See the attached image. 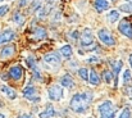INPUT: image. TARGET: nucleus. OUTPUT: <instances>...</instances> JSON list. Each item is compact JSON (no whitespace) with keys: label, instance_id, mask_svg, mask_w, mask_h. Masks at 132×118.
Listing matches in <instances>:
<instances>
[{"label":"nucleus","instance_id":"33","mask_svg":"<svg viewBox=\"0 0 132 118\" xmlns=\"http://www.w3.org/2000/svg\"><path fill=\"white\" fill-rule=\"evenodd\" d=\"M97 60H99V59H97L96 57H95V58H91V59H87V62H97Z\"/></svg>","mask_w":132,"mask_h":118},{"label":"nucleus","instance_id":"19","mask_svg":"<svg viewBox=\"0 0 132 118\" xmlns=\"http://www.w3.org/2000/svg\"><path fill=\"white\" fill-rule=\"evenodd\" d=\"M88 82H90L91 85H94V86H97V85L100 83V78H99L96 71L92 69V71L90 72V75H88Z\"/></svg>","mask_w":132,"mask_h":118},{"label":"nucleus","instance_id":"27","mask_svg":"<svg viewBox=\"0 0 132 118\" xmlns=\"http://www.w3.org/2000/svg\"><path fill=\"white\" fill-rule=\"evenodd\" d=\"M118 118H131V111H130L128 108H125Z\"/></svg>","mask_w":132,"mask_h":118},{"label":"nucleus","instance_id":"25","mask_svg":"<svg viewBox=\"0 0 132 118\" xmlns=\"http://www.w3.org/2000/svg\"><path fill=\"white\" fill-rule=\"evenodd\" d=\"M78 75H80L81 78L86 81V80H88V75H90V73H88L87 68H80V69H78Z\"/></svg>","mask_w":132,"mask_h":118},{"label":"nucleus","instance_id":"2","mask_svg":"<svg viewBox=\"0 0 132 118\" xmlns=\"http://www.w3.org/2000/svg\"><path fill=\"white\" fill-rule=\"evenodd\" d=\"M99 114L100 118H114L116 117V108L110 100H105L99 105Z\"/></svg>","mask_w":132,"mask_h":118},{"label":"nucleus","instance_id":"31","mask_svg":"<svg viewBox=\"0 0 132 118\" xmlns=\"http://www.w3.org/2000/svg\"><path fill=\"white\" fill-rule=\"evenodd\" d=\"M77 37H78V31H73V32H71V39L77 40Z\"/></svg>","mask_w":132,"mask_h":118},{"label":"nucleus","instance_id":"34","mask_svg":"<svg viewBox=\"0 0 132 118\" xmlns=\"http://www.w3.org/2000/svg\"><path fill=\"white\" fill-rule=\"evenodd\" d=\"M130 66H131V67H132V54H131V55H130Z\"/></svg>","mask_w":132,"mask_h":118},{"label":"nucleus","instance_id":"30","mask_svg":"<svg viewBox=\"0 0 132 118\" xmlns=\"http://www.w3.org/2000/svg\"><path fill=\"white\" fill-rule=\"evenodd\" d=\"M30 3H31V0H21L19 1V6L22 8V6H27V5H30Z\"/></svg>","mask_w":132,"mask_h":118},{"label":"nucleus","instance_id":"14","mask_svg":"<svg viewBox=\"0 0 132 118\" xmlns=\"http://www.w3.org/2000/svg\"><path fill=\"white\" fill-rule=\"evenodd\" d=\"M55 116V109L51 104H47L45 109L39 114V118H53Z\"/></svg>","mask_w":132,"mask_h":118},{"label":"nucleus","instance_id":"36","mask_svg":"<svg viewBox=\"0 0 132 118\" xmlns=\"http://www.w3.org/2000/svg\"><path fill=\"white\" fill-rule=\"evenodd\" d=\"M126 1H128V3H132V0H126Z\"/></svg>","mask_w":132,"mask_h":118},{"label":"nucleus","instance_id":"1","mask_svg":"<svg viewBox=\"0 0 132 118\" xmlns=\"http://www.w3.org/2000/svg\"><path fill=\"white\" fill-rule=\"evenodd\" d=\"M91 101V96L88 94H85V92H77L73 95V98L71 99V109L75 112V113H85L88 108V104Z\"/></svg>","mask_w":132,"mask_h":118},{"label":"nucleus","instance_id":"18","mask_svg":"<svg viewBox=\"0 0 132 118\" xmlns=\"http://www.w3.org/2000/svg\"><path fill=\"white\" fill-rule=\"evenodd\" d=\"M1 92H3L4 95H6L9 99H12V100H14V99L17 98V92H15L13 89H10V87H8V86H5V85L1 86Z\"/></svg>","mask_w":132,"mask_h":118},{"label":"nucleus","instance_id":"35","mask_svg":"<svg viewBox=\"0 0 132 118\" xmlns=\"http://www.w3.org/2000/svg\"><path fill=\"white\" fill-rule=\"evenodd\" d=\"M0 118H5V116H4L3 113H0Z\"/></svg>","mask_w":132,"mask_h":118},{"label":"nucleus","instance_id":"28","mask_svg":"<svg viewBox=\"0 0 132 118\" xmlns=\"http://www.w3.org/2000/svg\"><path fill=\"white\" fill-rule=\"evenodd\" d=\"M131 81V72L128 69H126L123 72V83H128Z\"/></svg>","mask_w":132,"mask_h":118},{"label":"nucleus","instance_id":"13","mask_svg":"<svg viewBox=\"0 0 132 118\" xmlns=\"http://www.w3.org/2000/svg\"><path fill=\"white\" fill-rule=\"evenodd\" d=\"M50 10H51V5H50V4H46V5H41L35 13H36L37 18L41 19V18H45L46 15H49Z\"/></svg>","mask_w":132,"mask_h":118},{"label":"nucleus","instance_id":"15","mask_svg":"<svg viewBox=\"0 0 132 118\" xmlns=\"http://www.w3.org/2000/svg\"><path fill=\"white\" fill-rule=\"evenodd\" d=\"M60 85H62L63 87L71 89V87H73L75 82H73V78H72L68 73H65V75H63V76L60 77Z\"/></svg>","mask_w":132,"mask_h":118},{"label":"nucleus","instance_id":"12","mask_svg":"<svg viewBox=\"0 0 132 118\" xmlns=\"http://www.w3.org/2000/svg\"><path fill=\"white\" fill-rule=\"evenodd\" d=\"M14 53H15V48H14L13 45H6V46H4V48L1 49V51H0V58H1V59H6V58L14 55Z\"/></svg>","mask_w":132,"mask_h":118},{"label":"nucleus","instance_id":"21","mask_svg":"<svg viewBox=\"0 0 132 118\" xmlns=\"http://www.w3.org/2000/svg\"><path fill=\"white\" fill-rule=\"evenodd\" d=\"M108 19L110 23H114L119 19V12L118 10H110L109 14H108Z\"/></svg>","mask_w":132,"mask_h":118},{"label":"nucleus","instance_id":"37","mask_svg":"<svg viewBox=\"0 0 132 118\" xmlns=\"http://www.w3.org/2000/svg\"><path fill=\"white\" fill-rule=\"evenodd\" d=\"M112 1H116V0H112Z\"/></svg>","mask_w":132,"mask_h":118},{"label":"nucleus","instance_id":"6","mask_svg":"<svg viewBox=\"0 0 132 118\" xmlns=\"http://www.w3.org/2000/svg\"><path fill=\"white\" fill-rule=\"evenodd\" d=\"M94 42V34L90 28H85L81 34V45L82 46H90Z\"/></svg>","mask_w":132,"mask_h":118},{"label":"nucleus","instance_id":"3","mask_svg":"<svg viewBox=\"0 0 132 118\" xmlns=\"http://www.w3.org/2000/svg\"><path fill=\"white\" fill-rule=\"evenodd\" d=\"M47 95H49V99L53 100V101H59L64 98V90H63V86L60 85H53L49 87L47 90Z\"/></svg>","mask_w":132,"mask_h":118},{"label":"nucleus","instance_id":"10","mask_svg":"<svg viewBox=\"0 0 132 118\" xmlns=\"http://www.w3.org/2000/svg\"><path fill=\"white\" fill-rule=\"evenodd\" d=\"M45 63L50 64V66H58L60 63V57H58L56 53H47L44 57Z\"/></svg>","mask_w":132,"mask_h":118},{"label":"nucleus","instance_id":"9","mask_svg":"<svg viewBox=\"0 0 132 118\" xmlns=\"http://www.w3.org/2000/svg\"><path fill=\"white\" fill-rule=\"evenodd\" d=\"M23 73H24V71H23V67H22V66H14V67H12L10 71H9V76L13 80H15V81L22 78Z\"/></svg>","mask_w":132,"mask_h":118},{"label":"nucleus","instance_id":"11","mask_svg":"<svg viewBox=\"0 0 132 118\" xmlns=\"http://www.w3.org/2000/svg\"><path fill=\"white\" fill-rule=\"evenodd\" d=\"M14 37H15V32L13 30H5V31H3L0 34V45L14 40Z\"/></svg>","mask_w":132,"mask_h":118},{"label":"nucleus","instance_id":"20","mask_svg":"<svg viewBox=\"0 0 132 118\" xmlns=\"http://www.w3.org/2000/svg\"><path fill=\"white\" fill-rule=\"evenodd\" d=\"M34 36L39 40H43L46 37V30L43 27H36L35 31H34Z\"/></svg>","mask_w":132,"mask_h":118},{"label":"nucleus","instance_id":"24","mask_svg":"<svg viewBox=\"0 0 132 118\" xmlns=\"http://www.w3.org/2000/svg\"><path fill=\"white\" fill-rule=\"evenodd\" d=\"M103 78H104V81H105L106 83H112V81H113V78H114V76H113L112 72H109V71H104V72H103Z\"/></svg>","mask_w":132,"mask_h":118},{"label":"nucleus","instance_id":"22","mask_svg":"<svg viewBox=\"0 0 132 118\" xmlns=\"http://www.w3.org/2000/svg\"><path fill=\"white\" fill-rule=\"evenodd\" d=\"M122 66H123V63L121 62V60H116L114 63H113V71H114V78H117V76H118V73H119V71L122 69Z\"/></svg>","mask_w":132,"mask_h":118},{"label":"nucleus","instance_id":"17","mask_svg":"<svg viewBox=\"0 0 132 118\" xmlns=\"http://www.w3.org/2000/svg\"><path fill=\"white\" fill-rule=\"evenodd\" d=\"M60 54H62V57H63V58L69 59V58L72 57V54H73L72 46H71V45H63V46L60 48Z\"/></svg>","mask_w":132,"mask_h":118},{"label":"nucleus","instance_id":"8","mask_svg":"<svg viewBox=\"0 0 132 118\" xmlns=\"http://www.w3.org/2000/svg\"><path fill=\"white\" fill-rule=\"evenodd\" d=\"M27 64L30 66V68H31V71H32V75H34L35 80H37V81H43L41 75H40V69H39V67H37V64H36V62H35V59H34L32 57L27 58Z\"/></svg>","mask_w":132,"mask_h":118},{"label":"nucleus","instance_id":"32","mask_svg":"<svg viewBox=\"0 0 132 118\" xmlns=\"http://www.w3.org/2000/svg\"><path fill=\"white\" fill-rule=\"evenodd\" d=\"M19 118H32V116H31V114L24 113V114H21V116H19Z\"/></svg>","mask_w":132,"mask_h":118},{"label":"nucleus","instance_id":"23","mask_svg":"<svg viewBox=\"0 0 132 118\" xmlns=\"http://www.w3.org/2000/svg\"><path fill=\"white\" fill-rule=\"evenodd\" d=\"M13 21H14L17 25L22 26V25L24 23V17H23L19 12H15V13H14V15H13Z\"/></svg>","mask_w":132,"mask_h":118},{"label":"nucleus","instance_id":"38","mask_svg":"<svg viewBox=\"0 0 132 118\" xmlns=\"http://www.w3.org/2000/svg\"><path fill=\"white\" fill-rule=\"evenodd\" d=\"M1 1H3V0H0V3H1Z\"/></svg>","mask_w":132,"mask_h":118},{"label":"nucleus","instance_id":"16","mask_svg":"<svg viewBox=\"0 0 132 118\" xmlns=\"http://www.w3.org/2000/svg\"><path fill=\"white\" fill-rule=\"evenodd\" d=\"M94 5L97 12H104L109 8V1L108 0H95Z\"/></svg>","mask_w":132,"mask_h":118},{"label":"nucleus","instance_id":"5","mask_svg":"<svg viewBox=\"0 0 132 118\" xmlns=\"http://www.w3.org/2000/svg\"><path fill=\"white\" fill-rule=\"evenodd\" d=\"M23 95H24V98H26L27 100H31V101H39V100H40V99H39V95H37V92H36V89H35L34 86H31V85H27V86L24 87Z\"/></svg>","mask_w":132,"mask_h":118},{"label":"nucleus","instance_id":"7","mask_svg":"<svg viewBox=\"0 0 132 118\" xmlns=\"http://www.w3.org/2000/svg\"><path fill=\"white\" fill-rule=\"evenodd\" d=\"M118 30L122 35H125L126 37L132 39V25L128 21H122L118 26Z\"/></svg>","mask_w":132,"mask_h":118},{"label":"nucleus","instance_id":"26","mask_svg":"<svg viewBox=\"0 0 132 118\" xmlns=\"http://www.w3.org/2000/svg\"><path fill=\"white\" fill-rule=\"evenodd\" d=\"M119 9L122 10V12H126V13H132V3H127V4H122L121 6H119Z\"/></svg>","mask_w":132,"mask_h":118},{"label":"nucleus","instance_id":"29","mask_svg":"<svg viewBox=\"0 0 132 118\" xmlns=\"http://www.w3.org/2000/svg\"><path fill=\"white\" fill-rule=\"evenodd\" d=\"M8 12H9V6H8V5H5V4H4V5H1V6H0V17L5 15Z\"/></svg>","mask_w":132,"mask_h":118},{"label":"nucleus","instance_id":"4","mask_svg":"<svg viewBox=\"0 0 132 118\" xmlns=\"http://www.w3.org/2000/svg\"><path fill=\"white\" fill-rule=\"evenodd\" d=\"M97 37H99V40H100L104 45H106V46H114V44H116V40L112 36V34H110L108 30H105V28L99 30Z\"/></svg>","mask_w":132,"mask_h":118}]
</instances>
